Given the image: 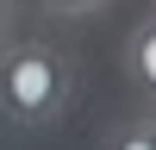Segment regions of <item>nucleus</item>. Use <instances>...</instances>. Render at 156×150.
<instances>
[{"mask_svg": "<svg viewBox=\"0 0 156 150\" xmlns=\"http://www.w3.org/2000/svg\"><path fill=\"white\" fill-rule=\"evenodd\" d=\"M100 150H156V144H150V131H144V112H137V119H119V125H106Z\"/></svg>", "mask_w": 156, "mask_h": 150, "instance_id": "nucleus-3", "label": "nucleus"}, {"mask_svg": "<svg viewBox=\"0 0 156 150\" xmlns=\"http://www.w3.org/2000/svg\"><path fill=\"white\" fill-rule=\"evenodd\" d=\"M50 12H62V19H81V12H100L106 0H44Z\"/></svg>", "mask_w": 156, "mask_h": 150, "instance_id": "nucleus-4", "label": "nucleus"}, {"mask_svg": "<svg viewBox=\"0 0 156 150\" xmlns=\"http://www.w3.org/2000/svg\"><path fill=\"white\" fill-rule=\"evenodd\" d=\"M144 131H150V144H156V106H144Z\"/></svg>", "mask_w": 156, "mask_h": 150, "instance_id": "nucleus-6", "label": "nucleus"}, {"mask_svg": "<svg viewBox=\"0 0 156 150\" xmlns=\"http://www.w3.org/2000/svg\"><path fill=\"white\" fill-rule=\"evenodd\" d=\"M75 100V56L50 38H25V44L0 50V119L19 131H44L69 112Z\"/></svg>", "mask_w": 156, "mask_h": 150, "instance_id": "nucleus-1", "label": "nucleus"}, {"mask_svg": "<svg viewBox=\"0 0 156 150\" xmlns=\"http://www.w3.org/2000/svg\"><path fill=\"white\" fill-rule=\"evenodd\" d=\"M119 62H125V81L144 94V106H156V12H150L144 25H137L131 38H125Z\"/></svg>", "mask_w": 156, "mask_h": 150, "instance_id": "nucleus-2", "label": "nucleus"}, {"mask_svg": "<svg viewBox=\"0 0 156 150\" xmlns=\"http://www.w3.org/2000/svg\"><path fill=\"white\" fill-rule=\"evenodd\" d=\"M6 38H12V0H0V50H6Z\"/></svg>", "mask_w": 156, "mask_h": 150, "instance_id": "nucleus-5", "label": "nucleus"}]
</instances>
